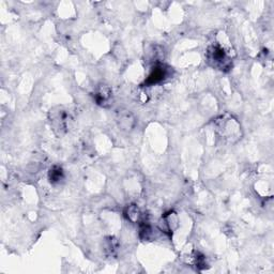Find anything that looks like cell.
Segmentation results:
<instances>
[{"instance_id":"cell-1","label":"cell","mask_w":274,"mask_h":274,"mask_svg":"<svg viewBox=\"0 0 274 274\" xmlns=\"http://www.w3.org/2000/svg\"><path fill=\"white\" fill-rule=\"evenodd\" d=\"M207 60L213 68L221 71L226 72L232 68V59L228 54L224 51V48L219 44H213L207 50Z\"/></svg>"},{"instance_id":"cell-2","label":"cell","mask_w":274,"mask_h":274,"mask_svg":"<svg viewBox=\"0 0 274 274\" xmlns=\"http://www.w3.org/2000/svg\"><path fill=\"white\" fill-rule=\"evenodd\" d=\"M71 120L72 118L70 112L62 106H57L50 112L51 127L57 135H63L69 131Z\"/></svg>"},{"instance_id":"cell-3","label":"cell","mask_w":274,"mask_h":274,"mask_svg":"<svg viewBox=\"0 0 274 274\" xmlns=\"http://www.w3.org/2000/svg\"><path fill=\"white\" fill-rule=\"evenodd\" d=\"M168 76V68L162 63H157L152 68L151 72H150L149 76L145 80V85L147 86H153L157 85Z\"/></svg>"},{"instance_id":"cell-4","label":"cell","mask_w":274,"mask_h":274,"mask_svg":"<svg viewBox=\"0 0 274 274\" xmlns=\"http://www.w3.org/2000/svg\"><path fill=\"white\" fill-rule=\"evenodd\" d=\"M94 100L96 102V104L103 107H107L110 105V102L112 99V93L111 90L106 85H100L98 86V88L94 91Z\"/></svg>"},{"instance_id":"cell-5","label":"cell","mask_w":274,"mask_h":274,"mask_svg":"<svg viewBox=\"0 0 274 274\" xmlns=\"http://www.w3.org/2000/svg\"><path fill=\"white\" fill-rule=\"evenodd\" d=\"M160 229L161 232L167 233V234H171L174 230L178 226V219H177L176 213L174 212H169L167 214L162 218L160 222Z\"/></svg>"},{"instance_id":"cell-6","label":"cell","mask_w":274,"mask_h":274,"mask_svg":"<svg viewBox=\"0 0 274 274\" xmlns=\"http://www.w3.org/2000/svg\"><path fill=\"white\" fill-rule=\"evenodd\" d=\"M126 216L128 221H131L132 223L142 224L145 222L144 213L141 209H139V207H137L136 205L128 206L126 210Z\"/></svg>"},{"instance_id":"cell-7","label":"cell","mask_w":274,"mask_h":274,"mask_svg":"<svg viewBox=\"0 0 274 274\" xmlns=\"http://www.w3.org/2000/svg\"><path fill=\"white\" fill-rule=\"evenodd\" d=\"M118 125L122 128V130H131L134 126V118L128 110H121L118 114L117 118Z\"/></svg>"},{"instance_id":"cell-8","label":"cell","mask_w":274,"mask_h":274,"mask_svg":"<svg viewBox=\"0 0 274 274\" xmlns=\"http://www.w3.org/2000/svg\"><path fill=\"white\" fill-rule=\"evenodd\" d=\"M48 180L52 184L56 185L61 183V182L64 180V171L62 169V167L60 166H53V167L50 169V173H48Z\"/></svg>"},{"instance_id":"cell-9","label":"cell","mask_w":274,"mask_h":274,"mask_svg":"<svg viewBox=\"0 0 274 274\" xmlns=\"http://www.w3.org/2000/svg\"><path fill=\"white\" fill-rule=\"evenodd\" d=\"M103 248H104V251H105L106 254L114 255L116 252H117L118 248H119V245H118V241L116 240V238H114V237H107L104 240Z\"/></svg>"}]
</instances>
